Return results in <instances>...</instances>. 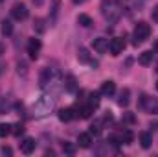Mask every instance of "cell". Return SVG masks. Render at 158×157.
Masks as SVG:
<instances>
[{
    "instance_id": "obj_19",
    "label": "cell",
    "mask_w": 158,
    "mask_h": 157,
    "mask_svg": "<svg viewBox=\"0 0 158 157\" xmlns=\"http://www.w3.org/2000/svg\"><path fill=\"white\" fill-rule=\"evenodd\" d=\"M77 24H81L83 28H90V26H92L94 22H92V19H90L88 15H85V13H81V15L77 17Z\"/></svg>"
},
{
    "instance_id": "obj_30",
    "label": "cell",
    "mask_w": 158,
    "mask_h": 157,
    "mask_svg": "<svg viewBox=\"0 0 158 157\" xmlns=\"http://www.w3.org/2000/svg\"><path fill=\"white\" fill-rule=\"evenodd\" d=\"M151 17H153V20H156V22H158V4L155 6V9H153V13H151Z\"/></svg>"
},
{
    "instance_id": "obj_23",
    "label": "cell",
    "mask_w": 158,
    "mask_h": 157,
    "mask_svg": "<svg viewBox=\"0 0 158 157\" xmlns=\"http://www.w3.org/2000/svg\"><path fill=\"white\" fill-rule=\"evenodd\" d=\"M11 128H13V126H9V124H0V139L7 137V135L11 133Z\"/></svg>"
},
{
    "instance_id": "obj_9",
    "label": "cell",
    "mask_w": 158,
    "mask_h": 157,
    "mask_svg": "<svg viewBox=\"0 0 158 157\" xmlns=\"http://www.w3.org/2000/svg\"><path fill=\"white\" fill-rule=\"evenodd\" d=\"M35 146H37V142H35V139H31V137H26L22 142H20V152L22 154H31V152H35Z\"/></svg>"
},
{
    "instance_id": "obj_37",
    "label": "cell",
    "mask_w": 158,
    "mask_h": 157,
    "mask_svg": "<svg viewBox=\"0 0 158 157\" xmlns=\"http://www.w3.org/2000/svg\"><path fill=\"white\" fill-rule=\"evenodd\" d=\"M0 2H2V0H0Z\"/></svg>"
},
{
    "instance_id": "obj_4",
    "label": "cell",
    "mask_w": 158,
    "mask_h": 157,
    "mask_svg": "<svg viewBox=\"0 0 158 157\" xmlns=\"http://www.w3.org/2000/svg\"><path fill=\"white\" fill-rule=\"evenodd\" d=\"M140 107L145 111V113H151V115H158V98H151V96H142L140 100Z\"/></svg>"
},
{
    "instance_id": "obj_22",
    "label": "cell",
    "mask_w": 158,
    "mask_h": 157,
    "mask_svg": "<svg viewBox=\"0 0 158 157\" xmlns=\"http://www.w3.org/2000/svg\"><path fill=\"white\" fill-rule=\"evenodd\" d=\"M33 28H35L37 34H44V32H46V26H44V20H42V19H35Z\"/></svg>"
},
{
    "instance_id": "obj_32",
    "label": "cell",
    "mask_w": 158,
    "mask_h": 157,
    "mask_svg": "<svg viewBox=\"0 0 158 157\" xmlns=\"http://www.w3.org/2000/svg\"><path fill=\"white\" fill-rule=\"evenodd\" d=\"M4 70H6V65H4V63H0V76L4 74Z\"/></svg>"
},
{
    "instance_id": "obj_2",
    "label": "cell",
    "mask_w": 158,
    "mask_h": 157,
    "mask_svg": "<svg viewBox=\"0 0 158 157\" xmlns=\"http://www.w3.org/2000/svg\"><path fill=\"white\" fill-rule=\"evenodd\" d=\"M149 35H151V26L147 24V22H138L136 26H134V32H132V37H134V44L138 46V44H142L143 41L149 39Z\"/></svg>"
},
{
    "instance_id": "obj_3",
    "label": "cell",
    "mask_w": 158,
    "mask_h": 157,
    "mask_svg": "<svg viewBox=\"0 0 158 157\" xmlns=\"http://www.w3.org/2000/svg\"><path fill=\"white\" fill-rule=\"evenodd\" d=\"M52 107H53V98H52V96H48V94H44V96H40L39 100L35 102L33 111H35V115L44 117L46 113H50V109H52Z\"/></svg>"
},
{
    "instance_id": "obj_13",
    "label": "cell",
    "mask_w": 158,
    "mask_h": 157,
    "mask_svg": "<svg viewBox=\"0 0 158 157\" xmlns=\"http://www.w3.org/2000/svg\"><path fill=\"white\" fill-rule=\"evenodd\" d=\"M77 59L81 61V63H90L92 67H98V63L90 59V54H88V50H86V48H79V50H77Z\"/></svg>"
},
{
    "instance_id": "obj_38",
    "label": "cell",
    "mask_w": 158,
    "mask_h": 157,
    "mask_svg": "<svg viewBox=\"0 0 158 157\" xmlns=\"http://www.w3.org/2000/svg\"><path fill=\"white\" fill-rule=\"evenodd\" d=\"M156 70H158V69H156Z\"/></svg>"
},
{
    "instance_id": "obj_21",
    "label": "cell",
    "mask_w": 158,
    "mask_h": 157,
    "mask_svg": "<svg viewBox=\"0 0 158 157\" xmlns=\"http://www.w3.org/2000/svg\"><path fill=\"white\" fill-rule=\"evenodd\" d=\"M13 34V24H11V20H2V35H11Z\"/></svg>"
},
{
    "instance_id": "obj_18",
    "label": "cell",
    "mask_w": 158,
    "mask_h": 157,
    "mask_svg": "<svg viewBox=\"0 0 158 157\" xmlns=\"http://www.w3.org/2000/svg\"><path fill=\"white\" fill-rule=\"evenodd\" d=\"M151 142H153L151 133H147V131L140 133V144H142V148H149V146H151Z\"/></svg>"
},
{
    "instance_id": "obj_14",
    "label": "cell",
    "mask_w": 158,
    "mask_h": 157,
    "mask_svg": "<svg viewBox=\"0 0 158 157\" xmlns=\"http://www.w3.org/2000/svg\"><path fill=\"white\" fill-rule=\"evenodd\" d=\"M153 57H155V52L147 50V52L140 54V57H138V63H140V65H143V67H147V65H151V63H153Z\"/></svg>"
},
{
    "instance_id": "obj_26",
    "label": "cell",
    "mask_w": 158,
    "mask_h": 157,
    "mask_svg": "<svg viewBox=\"0 0 158 157\" xmlns=\"http://www.w3.org/2000/svg\"><path fill=\"white\" fill-rule=\"evenodd\" d=\"M63 152L72 155V154L76 152V146H74V144H70V142H63Z\"/></svg>"
},
{
    "instance_id": "obj_25",
    "label": "cell",
    "mask_w": 158,
    "mask_h": 157,
    "mask_svg": "<svg viewBox=\"0 0 158 157\" xmlns=\"http://www.w3.org/2000/svg\"><path fill=\"white\" fill-rule=\"evenodd\" d=\"M99 94H101V92H92V94H90V100H88V104L96 107V105L99 104Z\"/></svg>"
},
{
    "instance_id": "obj_15",
    "label": "cell",
    "mask_w": 158,
    "mask_h": 157,
    "mask_svg": "<svg viewBox=\"0 0 158 157\" xmlns=\"http://www.w3.org/2000/svg\"><path fill=\"white\" fill-rule=\"evenodd\" d=\"M77 144L81 148H90V144H92V135H90V133H81L77 137Z\"/></svg>"
},
{
    "instance_id": "obj_11",
    "label": "cell",
    "mask_w": 158,
    "mask_h": 157,
    "mask_svg": "<svg viewBox=\"0 0 158 157\" xmlns=\"http://www.w3.org/2000/svg\"><path fill=\"white\" fill-rule=\"evenodd\" d=\"M94 50L98 54H105L109 50V39H103V37H98L94 39Z\"/></svg>"
},
{
    "instance_id": "obj_28",
    "label": "cell",
    "mask_w": 158,
    "mask_h": 157,
    "mask_svg": "<svg viewBox=\"0 0 158 157\" xmlns=\"http://www.w3.org/2000/svg\"><path fill=\"white\" fill-rule=\"evenodd\" d=\"M19 74H22V76H26L28 74V70H26V63H19Z\"/></svg>"
},
{
    "instance_id": "obj_10",
    "label": "cell",
    "mask_w": 158,
    "mask_h": 157,
    "mask_svg": "<svg viewBox=\"0 0 158 157\" xmlns=\"http://www.w3.org/2000/svg\"><path fill=\"white\" fill-rule=\"evenodd\" d=\"M103 96H112L114 92H116V83L112 81V79H107V81H103L101 83V91H99Z\"/></svg>"
},
{
    "instance_id": "obj_29",
    "label": "cell",
    "mask_w": 158,
    "mask_h": 157,
    "mask_svg": "<svg viewBox=\"0 0 158 157\" xmlns=\"http://www.w3.org/2000/svg\"><path fill=\"white\" fill-rule=\"evenodd\" d=\"M2 154H4V155H11V154H13V150H11L9 146H2Z\"/></svg>"
},
{
    "instance_id": "obj_36",
    "label": "cell",
    "mask_w": 158,
    "mask_h": 157,
    "mask_svg": "<svg viewBox=\"0 0 158 157\" xmlns=\"http://www.w3.org/2000/svg\"><path fill=\"white\" fill-rule=\"evenodd\" d=\"M156 89H158V83H156Z\"/></svg>"
},
{
    "instance_id": "obj_16",
    "label": "cell",
    "mask_w": 158,
    "mask_h": 157,
    "mask_svg": "<svg viewBox=\"0 0 158 157\" xmlns=\"http://www.w3.org/2000/svg\"><path fill=\"white\" fill-rule=\"evenodd\" d=\"M64 89H66L68 92H74V91H77V81H76V78H74L72 74H68V76L64 78Z\"/></svg>"
},
{
    "instance_id": "obj_12",
    "label": "cell",
    "mask_w": 158,
    "mask_h": 157,
    "mask_svg": "<svg viewBox=\"0 0 158 157\" xmlns=\"http://www.w3.org/2000/svg\"><path fill=\"white\" fill-rule=\"evenodd\" d=\"M72 118H76V111L72 107H63L59 109V120L61 122H70Z\"/></svg>"
},
{
    "instance_id": "obj_31",
    "label": "cell",
    "mask_w": 158,
    "mask_h": 157,
    "mask_svg": "<svg viewBox=\"0 0 158 157\" xmlns=\"http://www.w3.org/2000/svg\"><path fill=\"white\" fill-rule=\"evenodd\" d=\"M31 2H33L35 6H42V4H44V0H31Z\"/></svg>"
},
{
    "instance_id": "obj_24",
    "label": "cell",
    "mask_w": 158,
    "mask_h": 157,
    "mask_svg": "<svg viewBox=\"0 0 158 157\" xmlns=\"http://www.w3.org/2000/svg\"><path fill=\"white\" fill-rule=\"evenodd\" d=\"M11 133H13V135H17V137H20V135L24 133V126H22L20 122H19V124H15V126H13V129H11Z\"/></svg>"
},
{
    "instance_id": "obj_34",
    "label": "cell",
    "mask_w": 158,
    "mask_h": 157,
    "mask_svg": "<svg viewBox=\"0 0 158 157\" xmlns=\"http://www.w3.org/2000/svg\"><path fill=\"white\" fill-rule=\"evenodd\" d=\"M2 50H4V46H2V44H0V54H2Z\"/></svg>"
},
{
    "instance_id": "obj_5",
    "label": "cell",
    "mask_w": 158,
    "mask_h": 157,
    "mask_svg": "<svg viewBox=\"0 0 158 157\" xmlns=\"http://www.w3.org/2000/svg\"><path fill=\"white\" fill-rule=\"evenodd\" d=\"M11 15H13V19H17V20H24V19L28 17V7H26V4H22V2L15 4V6L11 7Z\"/></svg>"
},
{
    "instance_id": "obj_33",
    "label": "cell",
    "mask_w": 158,
    "mask_h": 157,
    "mask_svg": "<svg viewBox=\"0 0 158 157\" xmlns=\"http://www.w3.org/2000/svg\"><path fill=\"white\" fill-rule=\"evenodd\" d=\"M83 2H86V0H74V4H83Z\"/></svg>"
},
{
    "instance_id": "obj_8",
    "label": "cell",
    "mask_w": 158,
    "mask_h": 157,
    "mask_svg": "<svg viewBox=\"0 0 158 157\" xmlns=\"http://www.w3.org/2000/svg\"><path fill=\"white\" fill-rule=\"evenodd\" d=\"M40 46H42V44H40V41L35 39V37L28 41V54H30V57H31V59H37Z\"/></svg>"
},
{
    "instance_id": "obj_6",
    "label": "cell",
    "mask_w": 158,
    "mask_h": 157,
    "mask_svg": "<svg viewBox=\"0 0 158 157\" xmlns=\"http://www.w3.org/2000/svg\"><path fill=\"white\" fill-rule=\"evenodd\" d=\"M103 15H105L110 22H114V20L119 17V7L114 4V2H110L109 6H103Z\"/></svg>"
},
{
    "instance_id": "obj_20",
    "label": "cell",
    "mask_w": 158,
    "mask_h": 157,
    "mask_svg": "<svg viewBox=\"0 0 158 157\" xmlns=\"http://www.w3.org/2000/svg\"><path fill=\"white\" fill-rule=\"evenodd\" d=\"M92 113H94V105H90V104H88V105H83V107L79 109V117L81 118H90Z\"/></svg>"
},
{
    "instance_id": "obj_27",
    "label": "cell",
    "mask_w": 158,
    "mask_h": 157,
    "mask_svg": "<svg viewBox=\"0 0 158 157\" xmlns=\"http://www.w3.org/2000/svg\"><path fill=\"white\" fill-rule=\"evenodd\" d=\"M99 131H101V122H96V124H92V126H90V133L98 135Z\"/></svg>"
},
{
    "instance_id": "obj_35",
    "label": "cell",
    "mask_w": 158,
    "mask_h": 157,
    "mask_svg": "<svg viewBox=\"0 0 158 157\" xmlns=\"http://www.w3.org/2000/svg\"><path fill=\"white\" fill-rule=\"evenodd\" d=\"M0 104H2V98H0Z\"/></svg>"
},
{
    "instance_id": "obj_17",
    "label": "cell",
    "mask_w": 158,
    "mask_h": 157,
    "mask_svg": "<svg viewBox=\"0 0 158 157\" xmlns=\"http://www.w3.org/2000/svg\"><path fill=\"white\" fill-rule=\"evenodd\" d=\"M129 96H131V91H129V89H123V91L119 92V98H118L119 107H127V105H129Z\"/></svg>"
},
{
    "instance_id": "obj_1",
    "label": "cell",
    "mask_w": 158,
    "mask_h": 157,
    "mask_svg": "<svg viewBox=\"0 0 158 157\" xmlns=\"http://www.w3.org/2000/svg\"><path fill=\"white\" fill-rule=\"evenodd\" d=\"M39 83H40V87H44V89L57 85V83H59V72H57L55 69H50V67H46V69L40 72Z\"/></svg>"
},
{
    "instance_id": "obj_7",
    "label": "cell",
    "mask_w": 158,
    "mask_h": 157,
    "mask_svg": "<svg viewBox=\"0 0 158 157\" xmlns=\"http://www.w3.org/2000/svg\"><path fill=\"white\" fill-rule=\"evenodd\" d=\"M123 48H125V41H123V39L114 37V39L109 41V50H110V54H112V56H119V54L123 52Z\"/></svg>"
}]
</instances>
